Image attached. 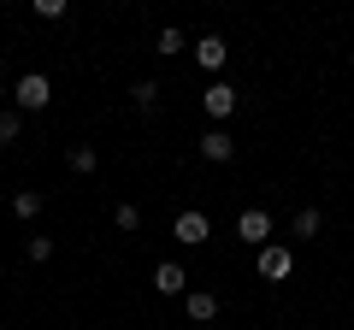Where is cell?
Wrapping results in <instances>:
<instances>
[{
    "mask_svg": "<svg viewBox=\"0 0 354 330\" xmlns=\"http://www.w3.org/2000/svg\"><path fill=\"white\" fill-rule=\"evenodd\" d=\"M236 236L248 242V248H266V242H272V213H266V206H242L236 213Z\"/></svg>",
    "mask_w": 354,
    "mask_h": 330,
    "instance_id": "cell-2",
    "label": "cell"
},
{
    "mask_svg": "<svg viewBox=\"0 0 354 330\" xmlns=\"http://www.w3.org/2000/svg\"><path fill=\"white\" fill-rule=\"evenodd\" d=\"M0 77H6V65H0Z\"/></svg>",
    "mask_w": 354,
    "mask_h": 330,
    "instance_id": "cell-19",
    "label": "cell"
},
{
    "mask_svg": "<svg viewBox=\"0 0 354 330\" xmlns=\"http://www.w3.org/2000/svg\"><path fill=\"white\" fill-rule=\"evenodd\" d=\"M319 224H325V213H319V206H301V213H295V224H290V236H295V242H313Z\"/></svg>",
    "mask_w": 354,
    "mask_h": 330,
    "instance_id": "cell-10",
    "label": "cell"
},
{
    "mask_svg": "<svg viewBox=\"0 0 354 330\" xmlns=\"http://www.w3.org/2000/svg\"><path fill=\"white\" fill-rule=\"evenodd\" d=\"M290 271H295V254L283 248V242H266V248H260V278L266 283H283Z\"/></svg>",
    "mask_w": 354,
    "mask_h": 330,
    "instance_id": "cell-3",
    "label": "cell"
},
{
    "mask_svg": "<svg viewBox=\"0 0 354 330\" xmlns=\"http://www.w3.org/2000/svg\"><path fill=\"white\" fill-rule=\"evenodd\" d=\"M130 101H136V113H153V106H160V89H153V83H136Z\"/></svg>",
    "mask_w": 354,
    "mask_h": 330,
    "instance_id": "cell-14",
    "label": "cell"
},
{
    "mask_svg": "<svg viewBox=\"0 0 354 330\" xmlns=\"http://www.w3.org/2000/svg\"><path fill=\"white\" fill-rule=\"evenodd\" d=\"M30 260H53V236H30Z\"/></svg>",
    "mask_w": 354,
    "mask_h": 330,
    "instance_id": "cell-18",
    "label": "cell"
},
{
    "mask_svg": "<svg viewBox=\"0 0 354 330\" xmlns=\"http://www.w3.org/2000/svg\"><path fill=\"white\" fill-rule=\"evenodd\" d=\"M153 289L160 295H189V271L177 266V260H160L153 266Z\"/></svg>",
    "mask_w": 354,
    "mask_h": 330,
    "instance_id": "cell-5",
    "label": "cell"
},
{
    "mask_svg": "<svg viewBox=\"0 0 354 330\" xmlns=\"http://www.w3.org/2000/svg\"><path fill=\"white\" fill-rule=\"evenodd\" d=\"M189 53L201 59V71H218V65L230 59V41H225V36H201V41H195Z\"/></svg>",
    "mask_w": 354,
    "mask_h": 330,
    "instance_id": "cell-8",
    "label": "cell"
},
{
    "mask_svg": "<svg viewBox=\"0 0 354 330\" xmlns=\"http://www.w3.org/2000/svg\"><path fill=\"white\" fill-rule=\"evenodd\" d=\"M171 236L183 242V248H201V242L213 236V224H207V213H177V224H171Z\"/></svg>",
    "mask_w": 354,
    "mask_h": 330,
    "instance_id": "cell-4",
    "label": "cell"
},
{
    "mask_svg": "<svg viewBox=\"0 0 354 330\" xmlns=\"http://www.w3.org/2000/svg\"><path fill=\"white\" fill-rule=\"evenodd\" d=\"M183 313H189L195 324H213V318H218V295L213 289H189V295H183Z\"/></svg>",
    "mask_w": 354,
    "mask_h": 330,
    "instance_id": "cell-7",
    "label": "cell"
},
{
    "mask_svg": "<svg viewBox=\"0 0 354 330\" xmlns=\"http://www.w3.org/2000/svg\"><path fill=\"white\" fill-rule=\"evenodd\" d=\"M189 41H183V30H160V41H153V53H183Z\"/></svg>",
    "mask_w": 354,
    "mask_h": 330,
    "instance_id": "cell-15",
    "label": "cell"
},
{
    "mask_svg": "<svg viewBox=\"0 0 354 330\" xmlns=\"http://www.w3.org/2000/svg\"><path fill=\"white\" fill-rule=\"evenodd\" d=\"M18 136H24V113L18 106H0V148H12Z\"/></svg>",
    "mask_w": 354,
    "mask_h": 330,
    "instance_id": "cell-11",
    "label": "cell"
},
{
    "mask_svg": "<svg viewBox=\"0 0 354 330\" xmlns=\"http://www.w3.org/2000/svg\"><path fill=\"white\" fill-rule=\"evenodd\" d=\"M95 165H101V153L88 148V142H77V148H71V171H77V177H88Z\"/></svg>",
    "mask_w": 354,
    "mask_h": 330,
    "instance_id": "cell-13",
    "label": "cell"
},
{
    "mask_svg": "<svg viewBox=\"0 0 354 330\" xmlns=\"http://www.w3.org/2000/svg\"><path fill=\"white\" fill-rule=\"evenodd\" d=\"M230 153H236V136H230V130H207V136H201V159L225 165Z\"/></svg>",
    "mask_w": 354,
    "mask_h": 330,
    "instance_id": "cell-9",
    "label": "cell"
},
{
    "mask_svg": "<svg viewBox=\"0 0 354 330\" xmlns=\"http://www.w3.org/2000/svg\"><path fill=\"white\" fill-rule=\"evenodd\" d=\"M12 218H24V224H30V218H41V195L36 189H18L12 195Z\"/></svg>",
    "mask_w": 354,
    "mask_h": 330,
    "instance_id": "cell-12",
    "label": "cell"
},
{
    "mask_svg": "<svg viewBox=\"0 0 354 330\" xmlns=\"http://www.w3.org/2000/svg\"><path fill=\"white\" fill-rule=\"evenodd\" d=\"M48 101H53V83H48L41 71H24V77L12 83V106H18V113H41Z\"/></svg>",
    "mask_w": 354,
    "mask_h": 330,
    "instance_id": "cell-1",
    "label": "cell"
},
{
    "mask_svg": "<svg viewBox=\"0 0 354 330\" xmlns=\"http://www.w3.org/2000/svg\"><path fill=\"white\" fill-rule=\"evenodd\" d=\"M113 224H118V230H142V213H136V206L124 201V206H118V213H113Z\"/></svg>",
    "mask_w": 354,
    "mask_h": 330,
    "instance_id": "cell-16",
    "label": "cell"
},
{
    "mask_svg": "<svg viewBox=\"0 0 354 330\" xmlns=\"http://www.w3.org/2000/svg\"><path fill=\"white\" fill-rule=\"evenodd\" d=\"M201 106H207V118H230V113H236V89H230V83H207Z\"/></svg>",
    "mask_w": 354,
    "mask_h": 330,
    "instance_id": "cell-6",
    "label": "cell"
},
{
    "mask_svg": "<svg viewBox=\"0 0 354 330\" xmlns=\"http://www.w3.org/2000/svg\"><path fill=\"white\" fill-rule=\"evenodd\" d=\"M36 18H48V24H53V18H65V0H36Z\"/></svg>",
    "mask_w": 354,
    "mask_h": 330,
    "instance_id": "cell-17",
    "label": "cell"
}]
</instances>
